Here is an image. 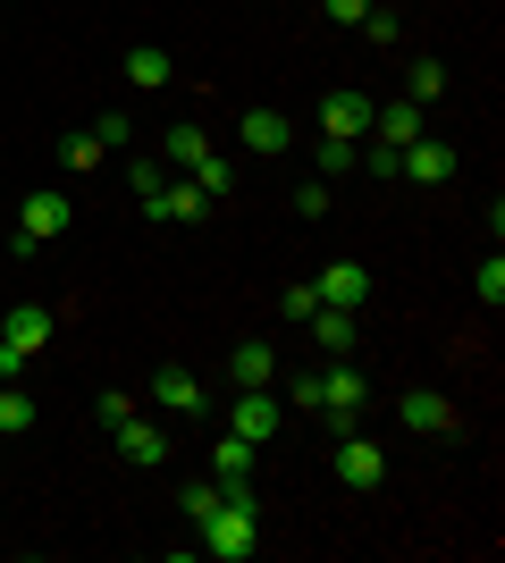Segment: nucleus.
<instances>
[{
    "label": "nucleus",
    "mask_w": 505,
    "mask_h": 563,
    "mask_svg": "<svg viewBox=\"0 0 505 563\" xmlns=\"http://www.w3.org/2000/svg\"><path fill=\"white\" fill-rule=\"evenodd\" d=\"M396 177H413V186H447V177H455V143L413 135L405 152H396Z\"/></svg>",
    "instance_id": "20e7f679"
},
{
    "label": "nucleus",
    "mask_w": 505,
    "mask_h": 563,
    "mask_svg": "<svg viewBox=\"0 0 505 563\" xmlns=\"http://www.w3.org/2000/svg\"><path fill=\"white\" fill-rule=\"evenodd\" d=\"M396 421H405L413 438H447V429H455V404L438 396V387H413V396L396 404Z\"/></svg>",
    "instance_id": "0eeeda50"
},
{
    "label": "nucleus",
    "mask_w": 505,
    "mask_h": 563,
    "mask_svg": "<svg viewBox=\"0 0 505 563\" xmlns=\"http://www.w3.org/2000/svg\"><path fill=\"white\" fill-rule=\"evenodd\" d=\"M119 454H127V463H144V471H161V463H168V438H161L152 421H135V412H127V421H119Z\"/></svg>",
    "instance_id": "ddd939ff"
},
{
    "label": "nucleus",
    "mask_w": 505,
    "mask_h": 563,
    "mask_svg": "<svg viewBox=\"0 0 505 563\" xmlns=\"http://www.w3.org/2000/svg\"><path fill=\"white\" fill-rule=\"evenodd\" d=\"M211 471H219V479H244V471H253V438H237V429H228V438L211 446Z\"/></svg>",
    "instance_id": "412c9836"
},
{
    "label": "nucleus",
    "mask_w": 505,
    "mask_h": 563,
    "mask_svg": "<svg viewBox=\"0 0 505 563\" xmlns=\"http://www.w3.org/2000/svg\"><path fill=\"white\" fill-rule=\"evenodd\" d=\"M304 329H312V345H329V353H354V311H337V303H320L312 320H304Z\"/></svg>",
    "instance_id": "dca6fc26"
},
{
    "label": "nucleus",
    "mask_w": 505,
    "mask_h": 563,
    "mask_svg": "<svg viewBox=\"0 0 505 563\" xmlns=\"http://www.w3.org/2000/svg\"><path fill=\"white\" fill-rule=\"evenodd\" d=\"M345 168H354V143L329 135V143H320V177H345Z\"/></svg>",
    "instance_id": "a878e982"
},
{
    "label": "nucleus",
    "mask_w": 505,
    "mask_h": 563,
    "mask_svg": "<svg viewBox=\"0 0 505 563\" xmlns=\"http://www.w3.org/2000/svg\"><path fill=\"white\" fill-rule=\"evenodd\" d=\"M127 177H135V194H144V202H152V194L168 186V168H161V161H135V168H127Z\"/></svg>",
    "instance_id": "7c9ffc66"
},
{
    "label": "nucleus",
    "mask_w": 505,
    "mask_h": 563,
    "mask_svg": "<svg viewBox=\"0 0 505 563\" xmlns=\"http://www.w3.org/2000/svg\"><path fill=\"white\" fill-rule=\"evenodd\" d=\"M43 345H51V311L43 303H18L9 320H0V371H9V378H18L25 353H43Z\"/></svg>",
    "instance_id": "7ed1b4c3"
},
{
    "label": "nucleus",
    "mask_w": 505,
    "mask_h": 563,
    "mask_svg": "<svg viewBox=\"0 0 505 563\" xmlns=\"http://www.w3.org/2000/svg\"><path fill=\"white\" fill-rule=\"evenodd\" d=\"M152 404H168V412H202V378H194V371H161V378H152Z\"/></svg>",
    "instance_id": "2eb2a0df"
},
{
    "label": "nucleus",
    "mask_w": 505,
    "mask_h": 563,
    "mask_svg": "<svg viewBox=\"0 0 505 563\" xmlns=\"http://www.w3.org/2000/svg\"><path fill=\"white\" fill-rule=\"evenodd\" d=\"M59 161H68V168H101L110 152H101V135H68V143H59Z\"/></svg>",
    "instance_id": "b1692460"
},
{
    "label": "nucleus",
    "mask_w": 505,
    "mask_h": 563,
    "mask_svg": "<svg viewBox=\"0 0 505 563\" xmlns=\"http://www.w3.org/2000/svg\"><path fill=\"white\" fill-rule=\"evenodd\" d=\"M237 135H244V152H287V118L278 110H244Z\"/></svg>",
    "instance_id": "f3484780"
},
{
    "label": "nucleus",
    "mask_w": 505,
    "mask_h": 563,
    "mask_svg": "<svg viewBox=\"0 0 505 563\" xmlns=\"http://www.w3.org/2000/svg\"><path fill=\"white\" fill-rule=\"evenodd\" d=\"M320 311V286H287V320H312Z\"/></svg>",
    "instance_id": "2f4dec72"
},
{
    "label": "nucleus",
    "mask_w": 505,
    "mask_h": 563,
    "mask_svg": "<svg viewBox=\"0 0 505 563\" xmlns=\"http://www.w3.org/2000/svg\"><path fill=\"white\" fill-rule=\"evenodd\" d=\"M270 371H278V353H270L262 336H244V345L228 353V378H237V387H270Z\"/></svg>",
    "instance_id": "4468645a"
},
{
    "label": "nucleus",
    "mask_w": 505,
    "mask_h": 563,
    "mask_svg": "<svg viewBox=\"0 0 505 563\" xmlns=\"http://www.w3.org/2000/svg\"><path fill=\"white\" fill-rule=\"evenodd\" d=\"M127 85H135V93H161V85H168V51L135 43V51H127Z\"/></svg>",
    "instance_id": "a211bd4d"
},
{
    "label": "nucleus",
    "mask_w": 505,
    "mask_h": 563,
    "mask_svg": "<svg viewBox=\"0 0 505 563\" xmlns=\"http://www.w3.org/2000/svg\"><path fill=\"white\" fill-rule=\"evenodd\" d=\"M186 177H194V186H202V194H211V202H228V194H237V168L219 161V152H202V161H194Z\"/></svg>",
    "instance_id": "6ab92c4d"
},
{
    "label": "nucleus",
    "mask_w": 505,
    "mask_h": 563,
    "mask_svg": "<svg viewBox=\"0 0 505 563\" xmlns=\"http://www.w3.org/2000/svg\"><path fill=\"white\" fill-rule=\"evenodd\" d=\"M362 34H371V43H396L405 25H396V9H362Z\"/></svg>",
    "instance_id": "cd10ccee"
},
{
    "label": "nucleus",
    "mask_w": 505,
    "mask_h": 563,
    "mask_svg": "<svg viewBox=\"0 0 505 563\" xmlns=\"http://www.w3.org/2000/svg\"><path fill=\"white\" fill-rule=\"evenodd\" d=\"M320 303H337V311H362V295H371V269H354V261H337V269H320Z\"/></svg>",
    "instance_id": "9b49d317"
},
{
    "label": "nucleus",
    "mask_w": 505,
    "mask_h": 563,
    "mask_svg": "<svg viewBox=\"0 0 505 563\" xmlns=\"http://www.w3.org/2000/svg\"><path fill=\"white\" fill-rule=\"evenodd\" d=\"M295 211H304V219H329V177H312V186L295 194Z\"/></svg>",
    "instance_id": "c756f323"
},
{
    "label": "nucleus",
    "mask_w": 505,
    "mask_h": 563,
    "mask_svg": "<svg viewBox=\"0 0 505 563\" xmlns=\"http://www.w3.org/2000/svg\"><path fill=\"white\" fill-rule=\"evenodd\" d=\"M320 126H329V135H345V143H362V135H371V101L337 85V93H320Z\"/></svg>",
    "instance_id": "1a4fd4ad"
},
{
    "label": "nucleus",
    "mask_w": 505,
    "mask_h": 563,
    "mask_svg": "<svg viewBox=\"0 0 505 563\" xmlns=\"http://www.w3.org/2000/svg\"><path fill=\"white\" fill-rule=\"evenodd\" d=\"M413 135H421V101H387V110H371V143L405 152Z\"/></svg>",
    "instance_id": "9d476101"
},
{
    "label": "nucleus",
    "mask_w": 505,
    "mask_h": 563,
    "mask_svg": "<svg viewBox=\"0 0 505 563\" xmlns=\"http://www.w3.org/2000/svg\"><path fill=\"white\" fill-rule=\"evenodd\" d=\"M161 152H168V168H194L202 152H211V135H202V126H168V135H161Z\"/></svg>",
    "instance_id": "aec40b11"
},
{
    "label": "nucleus",
    "mask_w": 505,
    "mask_h": 563,
    "mask_svg": "<svg viewBox=\"0 0 505 563\" xmlns=\"http://www.w3.org/2000/svg\"><path fill=\"white\" fill-rule=\"evenodd\" d=\"M447 93V68L438 59H413V76H405V101H438Z\"/></svg>",
    "instance_id": "5701e85b"
},
{
    "label": "nucleus",
    "mask_w": 505,
    "mask_h": 563,
    "mask_svg": "<svg viewBox=\"0 0 505 563\" xmlns=\"http://www.w3.org/2000/svg\"><path fill=\"white\" fill-rule=\"evenodd\" d=\"M144 211H152V219H202V211H211V194L194 186V177H168V186L152 194Z\"/></svg>",
    "instance_id": "f8f14e48"
},
{
    "label": "nucleus",
    "mask_w": 505,
    "mask_h": 563,
    "mask_svg": "<svg viewBox=\"0 0 505 563\" xmlns=\"http://www.w3.org/2000/svg\"><path fill=\"white\" fill-rule=\"evenodd\" d=\"M320 9H329L337 25H362V9H371V0H320Z\"/></svg>",
    "instance_id": "473e14b6"
},
{
    "label": "nucleus",
    "mask_w": 505,
    "mask_h": 563,
    "mask_svg": "<svg viewBox=\"0 0 505 563\" xmlns=\"http://www.w3.org/2000/svg\"><path fill=\"white\" fill-rule=\"evenodd\" d=\"M94 135H101V152H119V143H135V126H127V118L110 110V118H94Z\"/></svg>",
    "instance_id": "c85d7f7f"
},
{
    "label": "nucleus",
    "mask_w": 505,
    "mask_h": 563,
    "mask_svg": "<svg viewBox=\"0 0 505 563\" xmlns=\"http://www.w3.org/2000/svg\"><path fill=\"white\" fill-rule=\"evenodd\" d=\"M337 479H345V488H380V479H387V454L371 446V438L345 429V446H337Z\"/></svg>",
    "instance_id": "6e6552de"
},
{
    "label": "nucleus",
    "mask_w": 505,
    "mask_h": 563,
    "mask_svg": "<svg viewBox=\"0 0 505 563\" xmlns=\"http://www.w3.org/2000/svg\"><path fill=\"white\" fill-rule=\"evenodd\" d=\"M253 547H262V514H253V505H228V496H219V514L202 521V555H219V563H244Z\"/></svg>",
    "instance_id": "f257e3e1"
},
{
    "label": "nucleus",
    "mask_w": 505,
    "mask_h": 563,
    "mask_svg": "<svg viewBox=\"0 0 505 563\" xmlns=\"http://www.w3.org/2000/svg\"><path fill=\"white\" fill-rule=\"evenodd\" d=\"M278 421H287V404L270 396V387H244V396L228 404V429H237V438H253V446H262V438H278Z\"/></svg>",
    "instance_id": "39448f33"
},
{
    "label": "nucleus",
    "mask_w": 505,
    "mask_h": 563,
    "mask_svg": "<svg viewBox=\"0 0 505 563\" xmlns=\"http://www.w3.org/2000/svg\"><path fill=\"white\" fill-rule=\"evenodd\" d=\"M186 514H194V530L219 514V479H202V488H186Z\"/></svg>",
    "instance_id": "bb28decb"
},
{
    "label": "nucleus",
    "mask_w": 505,
    "mask_h": 563,
    "mask_svg": "<svg viewBox=\"0 0 505 563\" xmlns=\"http://www.w3.org/2000/svg\"><path fill=\"white\" fill-rule=\"evenodd\" d=\"M472 286H481V303H488V311H497V303H505V261H497V253H488V261H481V278H472Z\"/></svg>",
    "instance_id": "393cba45"
},
{
    "label": "nucleus",
    "mask_w": 505,
    "mask_h": 563,
    "mask_svg": "<svg viewBox=\"0 0 505 563\" xmlns=\"http://www.w3.org/2000/svg\"><path fill=\"white\" fill-rule=\"evenodd\" d=\"M0 429H9V438L34 429V396H25V387H0Z\"/></svg>",
    "instance_id": "4be33fe9"
},
{
    "label": "nucleus",
    "mask_w": 505,
    "mask_h": 563,
    "mask_svg": "<svg viewBox=\"0 0 505 563\" xmlns=\"http://www.w3.org/2000/svg\"><path fill=\"white\" fill-rule=\"evenodd\" d=\"M320 412H329L337 438H345V429L362 421V371H345V362H337V371H320Z\"/></svg>",
    "instance_id": "423d86ee"
},
{
    "label": "nucleus",
    "mask_w": 505,
    "mask_h": 563,
    "mask_svg": "<svg viewBox=\"0 0 505 563\" xmlns=\"http://www.w3.org/2000/svg\"><path fill=\"white\" fill-rule=\"evenodd\" d=\"M59 228H68V194H51V186L25 194V202H18V261H34Z\"/></svg>",
    "instance_id": "f03ea898"
}]
</instances>
